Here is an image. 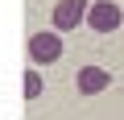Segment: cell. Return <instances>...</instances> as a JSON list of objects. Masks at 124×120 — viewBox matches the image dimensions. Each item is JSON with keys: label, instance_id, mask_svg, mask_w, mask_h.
<instances>
[{"label": "cell", "instance_id": "7a4b0ae2", "mask_svg": "<svg viewBox=\"0 0 124 120\" xmlns=\"http://www.w3.org/2000/svg\"><path fill=\"white\" fill-rule=\"evenodd\" d=\"M29 62L33 66H50V62H58L62 58V37L58 33H29Z\"/></svg>", "mask_w": 124, "mask_h": 120}, {"label": "cell", "instance_id": "6da1fadb", "mask_svg": "<svg viewBox=\"0 0 124 120\" xmlns=\"http://www.w3.org/2000/svg\"><path fill=\"white\" fill-rule=\"evenodd\" d=\"M120 21H124V8L116 0H95L87 8V29H95V33H116Z\"/></svg>", "mask_w": 124, "mask_h": 120}, {"label": "cell", "instance_id": "5b68a950", "mask_svg": "<svg viewBox=\"0 0 124 120\" xmlns=\"http://www.w3.org/2000/svg\"><path fill=\"white\" fill-rule=\"evenodd\" d=\"M41 95V75H37V66H29L25 71V99H37Z\"/></svg>", "mask_w": 124, "mask_h": 120}, {"label": "cell", "instance_id": "277c9868", "mask_svg": "<svg viewBox=\"0 0 124 120\" xmlns=\"http://www.w3.org/2000/svg\"><path fill=\"white\" fill-rule=\"evenodd\" d=\"M108 83H112V75L103 66H79V75H75V87L83 95H99V91H108Z\"/></svg>", "mask_w": 124, "mask_h": 120}, {"label": "cell", "instance_id": "3957f363", "mask_svg": "<svg viewBox=\"0 0 124 120\" xmlns=\"http://www.w3.org/2000/svg\"><path fill=\"white\" fill-rule=\"evenodd\" d=\"M87 8H91V0H58L54 4V29H79V25H87Z\"/></svg>", "mask_w": 124, "mask_h": 120}]
</instances>
